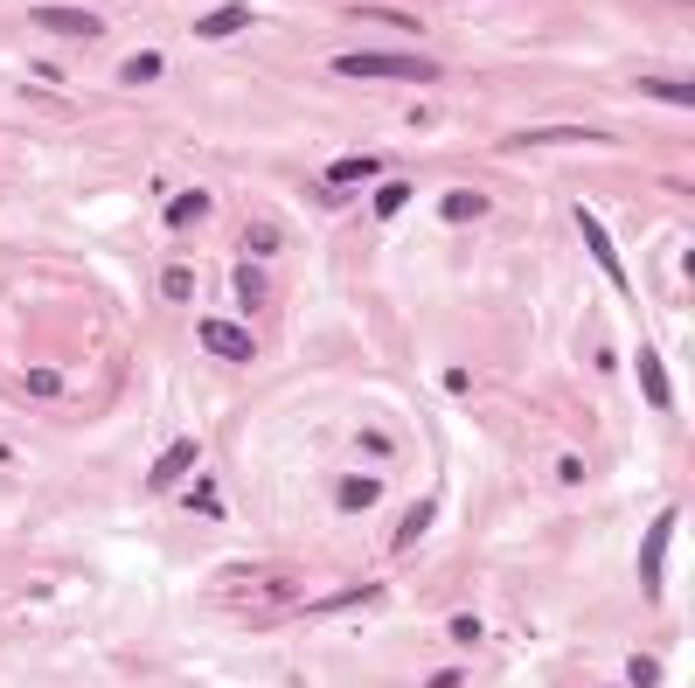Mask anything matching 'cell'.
Masks as SVG:
<instances>
[{
  "mask_svg": "<svg viewBox=\"0 0 695 688\" xmlns=\"http://www.w3.org/2000/svg\"><path fill=\"white\" fill-rule=\"evenodd\" d=\"M376 174H383V160H376V153H362V160H334V167H327V188H334V195H348V188H362V181H376Z\"/></svg>",
  "mask_w": 695,
  "mask_h": 688,
  "instance_id": "52a82bcc",
  "label": "cell"
},
{
  "mask_svg": "<svg viewBox=\"0 0 695 688\" xmlns=\"http://www.w3.org/2000/svg\"><path fill=\"white\" fill-rule=\"evenodd\" d=\"M404 202H411V188H404V181H390V188H383V195H376V216H397V209H404Z\"/></svg>",
  "mask_w": 695,
  "mask_h": 688,
  "instance_id": "4fadbf2b",
  "label": "cell"
},
{
  "mask_svg": "<svg viewBox=\"0 0 695 688\" xmlns=\"http://www.w3.org/2000/svg\"><path fill=\"white\" fill-rule=\"evenodd\" d=\"M487 202L480 195H445V223H466V216H480Z\"/></svg>",
  "mask_w": 695,
  "mask_h": 688,
  "instance_id": "7c38bea8",
  "label": "cell"
},
{
  "mask_svg": "<svg viewBox=\"0 0 695 688\" xmlns=\"http://www.w3.org/2000/svg\"><path fill=\"white\" fill-rule=\"evenodd\" d=\"M334 70L341 77H411V84L438 77L431 56H390V49H348V56H334Z\"/></svg>",
  "mask_w": 695,
  "mask_h": 688,
  "instance_id": "6da1fadb",
  "label": "cell"
},
{
  "mask_svg": "<svg viewBox=\"0 0 695 688\" xmlns=\"http://www.w3.org/2000/svg\"><path fill=\"white\" fill-rule=\"evenodd\" d=\"M35 21H42V28H56V35H84V42L105 28V21H98V14H84V7H35Z\"/></svg>",
  "mask_w": 695,
  "mask_h": 688,
  "instance_id": "3957f363",
  "label": "cell"
},
{
  "mask_svg": "<svg viewBox=\"0 0 695 688\" xmlns=\"http://www.w3.org/2000/svg\"><path fill=\"white\" fill-rule=\"evenodd\" d=\"M237 28H251V7H237V0L195 21V35H202V42H223V35H237Z\"/></svg>",
  "mask_w": 695,
  "mask_h": 688,
  "instance_id": "9c48e42d",
  "label": "cell"
},
{
  "mask_svg": "<svg viewBox=\"0 0 695 688\" xmlns=\"http://www.w3.org/2000/svg\"><path fill=\"white\" fill-rule=\"evenodd\" d=\"M640 91H647V98H668V105H689L695 98L689 84H640Z\"/></svg>",
  "mask_w": 695,
  "mask_h": 688,
  "instance_id": "9a60e30c",
  "label": "cell"
},
{
  "mask_svg": "<svg viewBox=\"0 0 695 688\" xmlns=\"http://www.w3.org/2000/svg\"><path fill=\"white\" fill-rule=\"evenodd\" d=\"M209 216V195H174L167 202V230H188V223H202Z\"/></svg>",
  "mask_w": 695,
  "mask_h": 688,
  "instance_id": "30bf717a",
  "label": "cell"
},
{
  "mask_svg": "<svg viewBox=\"0 0 695 688\" xmlns=\"http://www.w3.org/2000/svg\"><path fill=\"white\" fill-rule=\"evenodd\" d=\"M202 348H216L223 362H251L258 355V341L244 327H230V320H202Z\"/></svg>",
  "mask_w": 695,
  "mask_h": 688,
  "instance_id": "7a4b0ae2",
  "label": "cell"
},
{
  "mask_svg": "<svg viewBox=\"0 0 695 688\" xmlns=\"http://www.w3.org/2000/svg\"><path fill=\"white\" fill-rule=\"evenodd\" d=\"M195 459H202V445H195V438H174V445L153 459V487H174V480H181Z\"/></svg>",
  "mask_w": 695,
  "mask_h": 688,
  "instance_id": "5b68a950",
  "label": "cell"
},
{
  "mask_svg": "<svg viewBox=\"0 0 695 688\" xmlns=\"http://www.w3.org/2000/svg\"><path fill=\"white\" fill-rule=\"evenodd\" d=\"M369 501H376L369 480H341V508H369Z\"/></svg>",
  "mask_w": 695,
  "mask_h": 688,
  "instance_id": "5bb4252c",
  "label": "cell"
},
{
  "mask_svg": "<svg viewBox=\"0 0 695 688\" xmlns=\"http://www.w3.org/2000/svg\"><path fill=\"white\" fill-rule=\"evenodd\" d=\"M160 70H167V63H160V56H153V49H139L133 63H126V70H119V77H126V84H153V77H160Z\"/></svg>",
  "mask_w": 695,
  "mask_h": 688,
  "instance_id": "8fae6325",
  "label": "cell"
},
{
  "mask_svg": "<svg viewBox=\"0 0 695 688\" xmlns=\"http://www.w3.org/2000/svg\"><path fill=\"white\" fill-rule=\"evenodd\" d=\"M633 369H640V383H647V404H654V411H675V390H668L661 355H654V348H640V355H633Z\"/></svg>",
  "mask_w": 695,
  "mask_h": 688,
  "instance_id": "277c9868",
  "label": "cell"
},
{
  "mask_svg": "<svg viewBox=\"0 0 695 688\" xmlns=\"http://www.w3.org/2000/svg\"><path fill=\"white\" fill-rule=\"evenodd\" d=\"M577 237H584V244H591V258H598V265H605V278H612V285H626V265H619V251H612V244H605V230H598V223H591V216H584V209H577Z\"/></svg>",
  "mask_w": 695,
  "mask_h": 688,
  "instance_id": "ba28073f",
  "label": "cell"
},
{
  "mask_svg": "<svg viewBox=\"0 0 695 688\" xmlns=\"http://www.w3.org/2000/svg\"><path fill=\"white\" fill-rule=\"evenodd\" d=\"M668 536H675V515H661V522H654V536H647V550H640V584H647V591H661V556H668Z\"/></svg>",
  "mask_w": 695,
  "mask_h": 688,
  "instance_id": "8992f818",
  "label": "cell"
}]
</instances>
